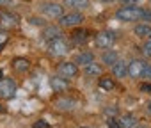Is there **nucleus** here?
Wrapping results in <instances>:
<instances>
[{"label": "nucleus", "mask_w": 151, "mask_h": 128, "mask_svg": "<svg viewBox=\"0 0 151 128\" xmlns=\"http://www.w3.org/2000/svg\"><path fill=\"white\" fill-rule=\"evenodd\" d=\"M116 18L119 22H137L140 18V9L139 7H133V6H123L116 11Z\"/></svg>", "instance_id": "f257e3e1"}, {"label": "nucleus", "mask_w": 151, "mask_h": 128, "mask_svg": "<svg viewBox=\"0 0 151 128\" xmlns=\"http://www.w3.org/2000/svg\"><path fill=\"white\" fill-rule=\"evenodd\" d=\"M82 22H84V14L82 13H77V11L68 13V14H62L59 18L60 27H75V25H80Z\"/></svg>", "instance_id": "f03ea898"}, {"label": "nucleus", "mask_w": 151, "mask_h": 128, "mask_svg": "<svg viewBox=\"0 0 151 128\" xmlns=\"http://www.w3.org/2000/svg\"><path fill=\"white\" fill-rule=\"evenodd\" d=\"M48 52H50L53 57H62V55L68 53V43H66L64 39H60V37L52 39L50 45H48Z\"/></svg>", "instance_id": "7ed1b4c3"}, {"label": "nucleus", "mask_w": 151, "mask_h": 128, "mask_svg": "<svg viewBox=\"0 0 151 128\" xmlns=\"http://www.w3.org/2000/svg\"><path fill=\"white\" fill-rule=\"evenodd\" d=\"M39 9L48 18H60L62 16V6L57 4V2H45V4H41Z\"/></svg>", "instance_id": "20e7f679"}, {"label": "nucleus", "mask_w": 151, "mask_h": 128, "mask_svg": "<svg viewBox=\"0 0 151 128\" xmlns=\"http://www.w3.org/2000/svg\"><path fill=\"white\" fill-rule=\"evenodd\" d=\"M57 73L62 78H73L75 75L78 73V68H77L75 62H60L57 66Z\"/></svg>", "instance_id": "39448f33"}, {"label": "nucleus", "mask_w": 151, "mask_h": 128, "mask_svg": "<svg viewBox=\"0 0 151 128\" xmlns=\"http://www.w3.org/2000/svg\"><path fill=\"white\" fill-rule=\"evenodd\" d=\"M16 94V84L11 78L0 80V98H13Z\"/></svg>", "instance_id": "423d86ee"}, {"label": "nucleus", "mask_w": 151, "mask_h": 128, "mask_svg": "<svg viewBox=\"0 0 151 128\" xmlns=\"http://www.w3.org/2000/svg\"><path fill=\"white\" fill-rule=\"evenodd\" d=\"M114 41H116L114 32H100V34H96V39H94L98 48H110L114 45Z\"/></svg>", "instance_id": "0eeeda50"}, {"label": "nucleus", "mask_w": 151, "mask_h": 128, "mask_svg": "<svg viewBox=\"0 0 151 128\" xmlns=\"http://www.w3.org/2000/svg\"><path fill=\"white\" fill-rule=\"evenodd\" d=\"M144 68H146V62L140 60V59H135V60H132V62L128 64V75H130L132 78H140Z\"/></svg>", "instance_id": "6e6552de"}, {"label": "nucleus", "mask_w": 151, "mask_h": 128, "mask_svg": "<svg viewBox=\"0 0 151 128\" xmlns=\"http://www.w3.org/2000/svg\"><path fill=\"white\" fill-rule=\"evenodd\" d=\"M112 75L116 78H124L128 75V64L124 60H117L112 64Z\"/></svg>", "instance_id": "1a4fd4ad"}, {"label": "nucleus", "mask_w": 151, "mask_h": 128, "mask_svg": "<svg viewBox=\"0 0 151 128\" xmlns=\"http://www.w3.org/2000/svg\"><path fill=\"white\" fill-rule=\"evenodd\" d=\"M50 86L53 89V93H64L68 89V80L62 77H52L50 78Z\"/></svg>", "instance_id": "9d476101"}, {"label": "nucleus", "mask_w": 151, "mask_h": 128, "mask_svg": "<svg viewBox=\"0 0 151 128\" xmlns=\"http://www.w3.org/2000/svg\"><path fill=\"white\" fill-rule=\"evenodd\" d=\"M0 22H2V25H6V27H14L18 18L9 11H0Z\"/></svg>", "instance_id": "9b49d317"}, {"label": "nucleus", "mask_w": 151, "mask_h": 128, "mask_svg": "<svg viewBox=\"0 0 151 128\" xmlns=\"http://www.w3.org/2000/svg\"><path fill=\"white\" fill-rule=\"evenodd\" d=\"M117 60H119V55H117L116 50H107V52H103V55H101V62L107 64V66H112V64L117 62Z\"/></svg>", "instance_id": "f8f14e48"}, {"label": "nucleus", "mask_w": 151, "mask_h": 128, "mask_svg": "<svg viewBox=\"0 0 151 128\" xmlns=\"http://www.w3.org/2000/svg\"><path fill=\"white\" fill-rule=\"evenodd\" d=\"M93 60H94V55L89 53V52L77 53V57H75V64H80V66H87V64H91Z\"/></svg>", "instance_id": "ddd939ff"}, {"label": "nucleus", "mask_w": 151, "mask_h": 128, "mask_svg": "<svg viewBox=\"0 0 151 128\" xmlns=\"http://www.w3.org/2000/svg\"><path fill=\"white\" fill-rule=\"evenodd\" d=\"M43 36L46 37V39H57V37H60V29L59 27H55V25H48V27H45V30H43Z\"/></svg>", "instance_id": "4468645a"}, {"label": "nucleus", "mask_w": 151, "mask_h": 128, "mask_svg": "<svg viewBox=\"0 0 151 128\" xmlns=\"http://www.w3.org/2000/svg\"><path fill=\"white\" fill-rule=\"evenodd\" d=\"M133 34H135V36H139V37L151 36V25H149V23H139V25H135Z\"/></svg>", "instance_id": "2eb2a0df"}, {"label": "nucleus", "mask_w": 151, "mask_h": 128, "mask_svg": "<svg viewBox=\"0 0 151 128\" xmlns=\"http://www.w3.org/2000/svg\"><path fill=\"white\" fill-rule=\"evenodd\" d=\"M117 123H119L121 128H133V126L137 124V117L132 116V114H126V116H123Z\"/></svg>", "instance_id": "dca6fc26"}, {"label": "nucleus", "mask_w": 151, "mask_h": 128, "mask_svg": "<svg viewBox=\"0 0 151 128\" xmlns=\"http://www.w3.org/2000/svg\"><path fill=\"white\" fill-rule=\"evenodd\" d=\"M86 70V75H89V77H100L101 75V66H100V64H96L94 60L91 62V64H87V66H84Z\"/></svg>", "instance_id": "f3484780"}, {"label": "nucleus", "mask_w": 151, "mask_h": 128, "mask_svg": "<svg viewBox=\"0 0 151 128\" xmlns=\"http://www.w3.org/2000/svg\"><path fill=\"white\" fill-rule=\"evenodd\" d=\"M75 100H71V98H60V100H57L55 101V107H59L60 110H71V109H75Z\"/></svg>", "instance_id": "a211bd4d"}, {"label": "nucleus", "mask_w": 151, "mask_h": 128, "mask_svg": "<svg viewBox=\"0 0 151 128\" xmlns=\"http://www.w3.org/2000/svg\"><path fill=\"white\" fill-rule=\"evenodd\" d=\"M66 7H77V9H84L89 6V0H64Z\"/></svg>", "instance_id": "6ab92c4d"}, {"label": "nucleus", "mask_w": 151, "mask_h": 128, "mask_svg": "<svg viewBox=\"0 0 151 128\" xmlns=\"http://www.w3.org/2000/svg\"><path fill=\"white\" fill-rule=\"evenodd\" d=\"M14 70H18V71H27V70H29V60H25V59H16V60H14Z\"/></svg>", "instance_id": "aec40b11"}, {"label": "nucleus", "mask_w": 151, "mask_h": 128, "mask_svg": "<svg viewBox=\"0 0 151 128\" xmlns=\"http://www.w3.org/2000/svg\"><path fill=\"white\" fill-rule=\"evenodd\" d=\"M100 87L105 89V91H110V89L114 87V82H112L109 77H103V78H100Z\"/></svg>", "instance_id": "412c9836"}, {"label": "nucleus", "mask_w": 151, "mask_h": 128, "mask_svg": "<svg viewBox=\"0 0 151 128\" xmlns=\"http://www.w3.org/2000/svg\"><path fill=\"white\" fill-rule=\"evenodd\" d=\"M140 20L151 23V9H140Z\"/></svg>", "instance_id": "4be33fe9"}, {"label": "nucleus", "mask_w": 151, "mask_h": 128, "mask_svg": "<svg viewBox=\"0 0 151 128\" xmlns=\"http://www.w3.org/2000/svg\"><path fill=\"white\" fill-rule=\"evenodd\" d=\"M142 52H144V55L151 57V39H147V41L144 43V46H142Z\"/></svg>", "instance_id": "5701e85b"}, {"label": "nucleus", "mask_w": 151, "mask_h": 128, "mask_svg": "<svg viewBox=\"0 0 151 128\" xmlns=\"http://www.w3.org/2000/svg\"><path fill=\"white\" fill-rule=\"evenodd\" d=\"M140 78H147V80H151V64H146V68H144Z\"/></svg>", "instance_id": "b1692460"}, {"label": "nucleus", "mask_w": 151, "mask_h": 128, "mask_svg": "<svg viewBox=\"0 0 151 128\" xmlns=\"http://www.w3.org/2000/svg\"><path fill=\"white\" fill-rule=\"evenodd\" d=\"M107 124H109V128H121V126H119V123H117L116 119H112V117L107 121Z\"/></svg>", "instance_id": "393cba45"}, {"label": "nucleus", "mask_w": 151, "mask_h": 128, "mask_svg": "<svg viewBox=\"0 0 151 128\" xmlns=\"http://www.w3.org/2000/svg\"><path fill=\"white\" fill-rule=\"evenodd\" d=\"M75 39H77V41L82 39V41H84V39H86V32H84V30H82V32H75Z\"/></svg>", "instance_id": "a878e982"}, {"label": "nucleus", "mask_w": 151, "mask_h": 128, "mask_svg": "<svg viewBox=\"0 0 151 128\" xmlns=\"http://www.w3.org/2000/svg\"><path fill=\"white\" fill-rule=\"evenodd\" d=\"M140 91H144V93H151V84H142V86H140Z\"/></svg>", "instance_id": "bb28decb"}, {"label": "nucleus", "mask_w": 151, "mask_h": 128, "mask_svg": "<svg viewBox=\"0 0 151 128\" xmlns=\"http://www.w3.org/2000/svg\"><path fill=\"white\" fill-rule=\"evenodd\" d=\"M30 23L32 25H43V20L41 18H30Z\"/></svg>", "instance_id": "cd10ccee"}, {"label": "nucleus", "mask_w": 151, "mask_h": 128, "mask_svg": "<svg viewBox=\"0 0 151 128\" xmlns=\"http://www.w3.org/2000/svg\"><path fill=\"white\" fill-rule=\"evenodd\" d=\"M34 128H48V124H46V123H43V121H39V123H36V124H34Z\"/></svg>", "instance_id": "c85d7f7f"}, {"label": "nucleus", "mask_w": 151, "mask_h": 128, "mask_svg": "<svg viewBox=\"0 0 151 128\" xmlns=\"http://www.w3.org/2000/svg\"><path fill=\"white\" fill-rule=\"evenodd\" d=\"M123 4H137V2H140V0H121Z\"/></svg>", "instance_id": "c756f323"}, {"label": "nucleus", "mask_w": 151, "mask_h": 128, "mask_svg": "<svg viewBox=\"0 0 151 128\" xmlns=\"http://www.w3.org/2000/svg\"><path fill=\"white\" fill-rule=\"evenodd\" d=\"M4 43H6V36H4V34H0V46H2Z\"/></svg>", "instance_id": "7c9ffc66"}, {"label": "nucleus", "mask_w": 151, "mask_h": 128, "mask_svg": "<svg viewBox=\"0 0 151 128\" xmlns=\"http://www.w3.org/2000/svg\"><path fill=\"white\" fill-rule=\"evenodd\" d=\"M7 4H11V0H0V6H7Z\"/></svg>", "instance_id": "2f4dec72"}, {"label": "nucleus", "mask_w": 151, "mask_h": 128, "mask_svg": "<svg viewBox=\"0 0 151 128\" xmlns=\"http://www.w3.org/2000/svg\"><path fill=\"white\" fill-rule=\"evenodd\" d=\"M147 112L151 114V103H147Z\"/></svg>", "instance_id": "473e14b6"}, {"label": "nucleus", "mask_w": 151, "mask_h": 128, "mask_svg": "<svg viewBox=\"0 0 151 128\" xmlns=\"http://www.w3.org/2000/svg\"><path fill=\"white\" fill-rule=\"evenodd\" d=\"M133 128H146V126H144V124H140V126H137V124H135Z\"/></svg>", "instance_id": "72a5a7b5"}, {"label": "nucleus", "mask_w": 151, "mask_h": 128, "mask_svg": "<svg viewBox=\"0 0 151 128\" xmlns=\"http://www.w3.org/2000/svg\"><path fill=\"white\" fill-rule=\"evenodd\" d=\"M101 2H107L109 4V2H114V0H101Z\"/></svg>", "instance_id": "f704fd0d"}, {"label": "nucleus", "mask_w": 151, "mask_h": 128, "mask_svg": "<svg viewBox=\"0 0 151 128\" xmlns=\"http://www.w3.org/2000/svg\"><path fill=\"white\" fill-rule=\"evenodd\" d=\"M80 128H89V126H80Z\"/></svg>", "instance_id": "c9c22d12"}, {"label": "nucleus", "mask_w": 151, "mask_h": 128, "mask_svg": "<svg viewBox=\"0 0 151 128\" xmlns=\"http://www.w3.org/2000/svg\"><path fill=\"white\" fill-rule=\"evenodd\" d=\"M149 2H151V0H149Z\"/></svg>", "instance_id": "e433bc0d"}]
</instances>
